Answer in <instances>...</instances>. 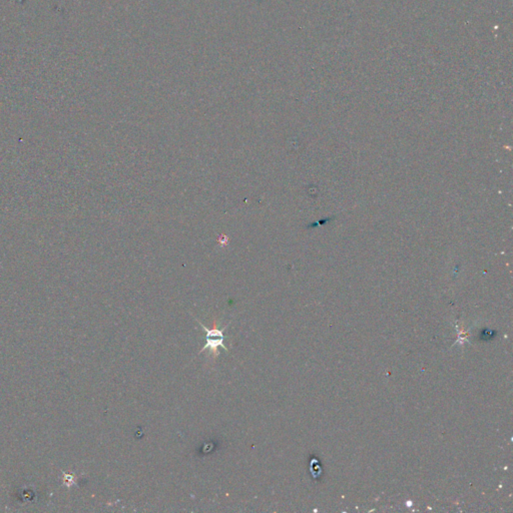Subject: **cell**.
Masks as SVG:
<instances>
[{"instance_id":"obj_1","label":"cell","mask_w":513,"mask_h":513,"mask_svg":"<svg viewBox=\"0 0 513 513\" xmlns=\"http://www.w3.org/2000/svg\"><path fill=\"white\" fill-rule=\"evenodd\" d=\"M198 322L200 323L201 326H202L205 333H207V336H205L207 343H205L203 349L201 350V353L204 352L205 349H210V352H211L212 354H214L215 357H217L219 355V347L224 348L226 351H229V349L224 345V331H225L226 328L228 326H226L224 329H219V328L217 327L216 323H215V326L212 329H208V328L205 327L204 324H202L200 321H198Z\"/></svg>"}]
</instances>
